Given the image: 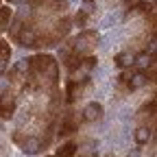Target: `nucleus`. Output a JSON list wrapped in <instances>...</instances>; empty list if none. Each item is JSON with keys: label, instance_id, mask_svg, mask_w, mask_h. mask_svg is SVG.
<instances>
[{"label": "nucleus", "instance_id": "1", "mask_svg": "<svg viewBox=\"0 0 157 157\" xmlns=\"http://www.w3.org/2000/svg\"><path fill=\"white\" fill-rule=\"evenodd\" d=\"M96 42H98V33L96 31H83V33H78L74 39H70L68 46L72 48V52L85 57V55H92L94 52Z\"/></svg>", "mask_w": 157, "mask_h": 157}, {"label": "nucleus", "instance_id": "2", "mask_svg": "<svg viewBox=\"0 0 157 157\" xmlns=\"http://www.w3.org/2000/svg\"><path fill=\"white\" fill-rule=\"evenodd\" d=\"M90 85H92L90 76H85V78H70V81L66 83V103H68V105L76 103L78 98H81L83 90L90 87Z\"/></svg>", "mask_w": 157, "mask_h": 157}, {"label": "nucleus", "instance_id": "3", "mask_svg": "<svg viewBox=\"0 0 157 157\" xmlns=\"http://www.w3.org/2000/svg\"><path fill=\"white\" fill-rule=\"evenodd\" d=\"M15 105H17V96L11 90H5L2 94H0V118H5V120L13 118Z\"/></svg>", "mask_w": 157, "mask_h": 157}, {"label": "nucleus", "instance_id": "4", "mask_svg": "<svg viewBox=\"0 0 157 157\" xmlns=\"http://www.w3.org/2000/svg\"><path fill=\"white\" fill-rule=\"evenodd\" d=\"M81 122H83V118L78 116L76 111H68V113L63 116L61 124H59V135H61V137L72 135L74 131H78V124H81Z\"/></svg>", "mask_w": 157, "mask_h": 157}, {"label": "nucleus", "instance_id": "5", "mask_svg": "<svg viewBox=\"0 0 157 157\" xmlns=\"http://www.w3.org/2000/svg\"><path fill=\"white\" fill-rule=\"evenodd\" d=\"M33 9H44L50 13H61L68 9V0H31Z\"/></svg>", "mask_w": 157, "mask_h": 157}, {"label": "nucleus", "instance_id": "6", "mask_svg": "<svg viewBox=\"0 0 157 157\" xmlns=\"http://www.w3.org/2000/svg\"><path fill=\"white\" fill-rule=\"evenodd\" d=\"M127 15H146V17L155 15V5L148 2V0H137V2L131 5V9H129Z\"/></svg>", "mask_w": 157, "mask_h": 157}, {"label": "nucleus", "instance_id": "7", "mask_svg": "<svg viewBox=\"0 0 157 157\" xmlns=\"http://www.w3.org/2000/svg\"><path fill=\"white\" fill-rule=\"evenodd\" d=\"M103 105L101 103H90L85 109H83V122H96V120H101V118H103Z\"/></svg>", "mask_w": 157, "mask_h": 157}, {"label": "nucleus", "instance_id": "8", "mask_svg": "<svg viewBox=\"0 0 157 157\" xmlns=\"http://www.w3.org/2000/svg\"><path fill=\"white\" fill-rule=\"evenodd\" d=\"M148 83V76H146V72L144 70H140V72H135V74H131L129 78H127V87L133 92V90H140V87H144Z\"/></svg>", "mask_w": 157, "mask_h": 157}, {"label": "nucleus", "instance_id": "9", "mask_svg": "<svg viewBox=\"0 0 157 157\" xmlns=\"http://www.w3.org/2000/svg\"><path fill=\"white\" fill-rule=\"evenodd\" d=\"M96 68V57L94 55H85V57H81V63H78V72H92Z\"/></svg>", "mask_w": 157, "mask_h": 157}, {"label": "nucleus", "instance_id": "10", "mask_svg": "<svg viewBox=\"0 0 157 157\" xmlns=\"http://www.w3.org/2000/svg\"><path fill=\"white\" fill-rule=\"evenodd\" d=\"M74 153H76V142H66L57 148L55 157H74Z\"/></svg>", "mask_w": 157, "mask_h": 157}, {"label": "nucleus", "instance_id": "11", "mask_svg": "<svg viewBox=\"0 0 157 157\" xmlns=\"http://www.w3.org/2000/svg\"><path fill=\"white\" fill-rule=\"evenodd\" d=\"M113 63L120 68V70H124V68H129V66L133 63V57H131L129 52H118V55L113 57Z\"/></svg>", "mask_w": 157, "mask_h": 157}, {"label": "nucleus", "instance_id": "12", "mask_svg": "<svg viewBox=\"0 0 157 157\" xmlns=\"http://www.w3.org/2000/svg\"><path fill=\"white\" fill-rule=\"evenodd\" d=\"M140 118H148V120H155V98H151L148 103H144V107L137 111Z\"/></svg>", "mask_w": 157, "mask_h": 157}, {"label": "nucleus", "instance_id": "13", "mask_svg": "<svg viewBox=\"0 0 157 157\" xmlns=\"http://www.w3.org/2000/svg\"><path fill=\"white\" fill-rule=\"evenodd\" d=\"M151 131H153V129H148L146 124H144V127H140V129L135 131V142L140 144V146H144V144L148 142V137H151Z\"/></svg>", "mask_w": 157, "mask_h": 157}, {"label": "nucleus", "instance_id": "14", "mask_svg": "<svg viewBox=\"0 0 157 157\" xmlns=\"http://www.w3.org/2000/svg\"><path fill=\"white\" fill-rule=\"evenodd\" d=\"M11 15H13V11H11L9 7H0V26H2V29H7V26H9Z\"/></svg>", "mask_w": 157, "mask_h": 157}, {"label": "nucleus", "instance_id": "15", "mask_svg": "<svg viewBox=\"0 0 157 157\" xmlns=\"http://www.w3.org/2000/svg\"><path fill=\"white\" fill-rule=\"evenodd\" d=\"M0 59H5V61L11 59V46H9V42H5V39H0Z\"/></svg>", "mask_w": 157, "mask_h": 157}, {"label": "nucleus", "instance_id": "16", "mask_svg": "<svg viewBox=\"0 0 157 157\" xmlns=\"http://www.w3.org/2000/svg\"><path fill=\"white\" fill-rule=\"evenodd\" d=\"M74 20H76V24H78V26H85V22H87V11H85V9H81V11L76 13V17H74Z\"/></svg>", "mask_w": 157, "mask_h": 157}, {"label": "nucleus", "instance_id": "17", "mask_svg": "<svg viewBox=\"0 0 157 157\" xmlns=\"http://www.w3.org/2000/svg\"><path fill=\"white\" fill-rule=\"evenodd\" d=\"M122 2H131V0H122Z\"/></svg>", "mask_w": 157, "mask_h": 157}, {"label": "nucleus", "instance_id": "18", "mask_svg": "<svg viewBox=\"0 0 157 157\" xmlns=\"http://www.w3.org/2000/svg\"><path fill=\"white\" fill-rule=\"evenodd\" d=\"M46 157H52V155H46Z\"/></svg>", "mask_w": 157, "mask_h": 157}]
</instances>
